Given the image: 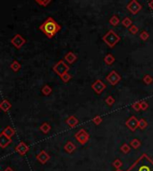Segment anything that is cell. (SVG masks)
<instances>
[{
  "label": "cell",
  "instance_id": "obj_18",
  "mask_svg": "<svg viewBox=\"0 0 153 171\" xmlns=\"http://www.w3.org/2000/svg\"><path fill=\"white\" fill-rule=\"evenodd\" d=\"M11 103H10L7 100H4L1 104H0V109H1L4 112H7L10 109H11Z\"/></svg>",
  "mask_w": 153,
  "mask_h": 171
},
{
  "label": "cell",
  "instance_id": "obj_27",
  "mask_svg": "<svg viewBox=\"0 0 153 171\" xmlns=\"http://www.w3.org/2000/svg\"><path fill=\"white\" fill-rule=\"evenodd\" d=\"M120 150H121V152H124L125 154H127V153H129L131 152V148H130V146L127 143H124L123 145L121 146Z\"/></svg>",
  "mask_w": 153,
  "mask_h": 171
},
{
  "label": "cell",
  "instance_id": "obj_25",
  "mask_svg": "<svg viewBox=\"0 0 153 171\" xmlns=\"http://www.w3.org/2000/svg\"><path fill=\"white\" fill-rule=\"evenodd\" d=\"M122 24H123V25H124L125 27H126V28H129L130 26L132 25V22L131 18L125 17V18H124L123 21H122Z\"/></svg>",
  "mask_w": 153,
  "mask_h": 171
},
{
  "label": "cell",
  "instance_id": "obj_11",
  "mask_svg": "<svg viewBox=\"0 0 153 171\" xmlns=\"http://www.w3.org/2000/svg\"><path fill=\"white\" fill-rule=\"evenodd\" d=\"M15 152L17 153H19L21 156H23V155H25L29 152V146L25 143L22 142V143H18L16 145Z\"/></svg>",
  "mask_w": 153,
  "mask_h": 171
},
{
  "label": "cell",
  "instance_id": "obj_29",
  "mask_svg": "<svg viewBox=\"0 0 153 171\" xmlns=\"http://www.w3.org/2000/svg\"><path fill=\"white\" fill-rule=\"evenodd\" d=\"M143 82L146 83V84H150V83H152L153 82V78H152V76H150V74H146V75L143 77Z\"/></svg>",
  "mask_w": 153,
  "mask_h": 171
},
{
  "label": "cell",
  "instance_id": "obj_38",
  "mask_svg": "<svg viewBox=\"0 0 153 171\" xmlns=\"http://www.w3.org/2000/svg\"><path fill=\"white\" fill-rule=\"evenodd\" d=\"M149 6L151 10H153V0H150V1L149 2Z\"/></svg>",
  "mask_w": 153,
  "mask_h": 171
},
{
  "label": "cell",
  "instance_id": "obj_9",
  "mask_svg": "<svg viewBox=\"0 0 153 171\" xmlns=\"http://www.w3.org/2000/svg\"><path fill=\"white\" fill-rule=\"evenodd\" d=\"M139 121L140 120H138L136 118V116H132L130 118L125 122V125L129 128L132 132H134L137 128L139 127Z\"/></svg>",
  "mask_w": 153,
  "mask_h": 171
},
{
  "label": "cell",
  "instance_id": "obj_20",
  "mask_svg": "<svg viewBox=\"0 0 153 171\" xmlns=\"http://www.w3.org/2000/svg\"><path fill=\"white\" fill-rule=\"evenodd\" d=\"M109 24L112 25V26H117L119 24H120V20L118 18L117 15H113L110 19H109Z\"/></svg>",
  "mask_w": 153,
  "mask_h": 171
},
{
  "label": "cell",
  "instance_id": "obj_39",
  "mask_svg": "<svg viewBox=\"0 0 153 171\" xmlns=\"http://www.w3.org/2000/svg\"><path fill=\"white\" fill-rule=\"evenodd\" d=\"M4 171H14V170H13V168L11 167H7Z\"/></svg>",
  "mask_w": 153,
  "mask_h": 171
},
{
  "label": "cell",
  "instance_id": "obj_1",
  "mask_svg": "<svg viewBox=\"0 0 153 171\" xmlns=\"http://www.w3.org/2000/svg\"><path fill=\"white\" fill-rule=\"evenodd\" d=\"M126 171H153V160L149 155L143 153Z\"/></svg>",
  "mask_w": 153,
  "mask_h": 171
},
{
  "label": "cell",
  "instance_id": "obj_10",
  "mask_svg": "<svg viewBox=\"0 0 153 171\" xmlns=\"http://www.w3.org/2000/svg\"><path fill=\"white\" fill-rule=\"evenodd\" d=\"M91 88H92V90L97 93V94H100L102 91H103L105 89H106V84L102 82L101 80H96L92 85H91Z\"/></svg>",
  "mask_w": 153,
  "mask_h": 171
},
{
  "label": "cell",
  "instance_id": "obj_24",
  "mask_svg": "<svg viewBox=\"0 0 153 171\" xmlns=\"http://www.w3.org/2000/svg\"><path fill=\"white\" fill-rule=\"evenodd\" d=\"M41 91H42V94L43 95H45V96H48V95H50L51 94V92H52V88H51L49 85H45V86L42 88V90H41Z\"/></svg>",
  "mask_w": 153,
  "mask_h": 171
},
{
  "label": "cell",
  "instance_id": "obj_13",
  "mask_svg": "<svg viewBox=\"0 0 153 171\" xmlns=\"http://www.w3.org/2000/svg\"><path fill=\"white\" fill-rule=\"evenodd\" d=\"M11 143H12V138H9L6 135H5L4 134L1 133V134H0V147L5 149Z\"/></svg>",
  "mask_w": 153,
  "mask_h": 171
},
{
  "label": "cell",
  "instance_id": "obj_3",
  "mask_svg": "<svg viewBox=\"0 0 153 171\" xmlns=\"http://www.w3.org/2000/svg\"><path fill=\"white\" fill-rule=\"evenodd\" d=\"M102 39H103V41L109 48H114L120 41V37L118 36L117 33H115L113 30H109L103 36Z\"/></svg>",
  "mask_w": 153,
  "mask_h": 171
},
{
  "label": "cell",
  "instance_id": "obj_26",
  "mask_svg": "<svg viewBox=\"0 0 153 171\" xmlns=\"http://www.w3.org/2000/svg\"><path fill=\"white\" fill-rule=\"evenodd\" d=\"M51 1H52V0H35V2H36L37 4H39V6H43V7L48 6L50 4Z\"/></svg>",
  "mask_w": 153,
  "mask_h": 171
},
{
  "label": "cell",
  "instance_id": "obj_6",
  "mask_svg": "<svg viewBox=\"0 0 153 171\" xmlns=\"http://www.w3.org/2000/svg\"><path fill=\"white\" fill-rule=\"evenodd\" d=\"M141 7H142L141 5L138 1H136V0H132V1L126 6L127 10H128V11H130L132 15L138 14L141 10Z\"/></svg>",
  "mask_w": 153,
  "mask_h": 171
},
{
  "label": "cell",
  "instance_id": "obj_23",
  "mask_svg": "<svg viewBox=\"0 0 153 171\" xmlns=\"http://www.w3.org/2000/svg\"><path fill=\"white\" fill-rule=\"evenodd\" d=\"M130 144H131V146H132V148H134V149H138V148L141 146V141H140V140H138L137 138H134V139H132V140L130 142Z\"/></svg>",
  "mask_w": 153,
  "mask_h": 171
},
{
  "label": "cell",
  "instance_id": "obj_34",
  "mask_svg": "<svg viewBox=\"0 0 153 171\" xmlns=\"http://www.w3.org/2000/svg\"><path fill=\"white\" fill-rule=\"evenodd\" d=\"M106 103L108 105V106H112V105H113L114 103H115V99L113 98V97H112V96H108V97L106 99Z\"/></svg>",
  "mask_w": 153,
  "mask_h": 171
},
{
  "label": "cell",
  "instance_id": "obj_19",
  "mask_svg": "<svg viewBox=\"0 0 153 171\" xmlns=\"http://www.w3.org/2000/svg\"><path fill=\"white\" fill-rule=\"evenodd\" d=\"M115 60H116V58H115V57L112 55V54H108L104 57V62L107 64V65H108V66H111L112 64L115 62Z\"/></svg>",
  "mask_w": 153,
  "mask_h": 171
},
{
  "label": "cell",
  "instance_id": "obj_33",
  "mask_svg": "<svg viewBox=\"0 0 153 171\" xmlns=\"http://www.w3.org/2000/svg\"><path fill=\"white\" fill-rule=\"evenodd\" d=\"M112 165H113L116 169H120V168L122 167V165H123V163H122V161H121V160L120 159H116L115 160V161L113 162V163H112Z\"/></svg>",
  "mask_w": 153,
  "mask_h": 171
},
{
  "label": "cell",
  "instance_id": "obj_35",
  "mask_svg": "<svg viewBox=\"0 0 153 171\" xmlns=\"http://www.w3.org/2000/svg\"><path fill=\"white\" fill-rule=\"evenodd\" d=\"M92 122H93L95 125H100L101 122H102V117L99 116H97L94 117V118H92Z\"/></svg>",
  "mask_w": 153,
  "mask_h": 171
},
{
  "label": "cell",
  "instance_id": "obj_36",
  "mask_svg": "<svg viewBox=\"0 0 153 171\" xmlns=\"http://www.w3.org/2000/svg\"><path fill=\"white\" fill-rule=\"evenodd\" d=\"M132 108L134 109L135 111H140L141 110V102H135L132 105Z\"/></svg>",
  "mask_w": 153,
  "mask_h": 171
},
{
  "label": "cell",
  "instance_id": "obj_16",
  "mask_svg": "<svg viewBox=\"0 0 153 171\" xmlns=\"http://www.w3.org/2000/svg\"><path fill=\"white\" fill-rule=\"evenodd\" d=\"M65 122H66V124H67L70 127H72V128L75 127V126L78 125V123H79L78 119L76 118V117H75L74 116H69L68 118L66 119Z\"/></svg>",
  "mask_w": 153,
  "mask_h": 171
},
{
  "label": "cell",
  "instance_id": "obj_15",
  "mask_svg": "<svg viewBox=\"0 0 153 171\" xmlns=\"http://www.w3.org/2000/svg\"><path fill=\"white\" fill-rule=\"evenodd\" d=\"M65 61L68 64H73V63H74L76 61L77 57H76V55L74 54V53H73L72 51H69L67 54L65 55Z\"/></svg>",
  "mask_w": 153,
  "mask_h": 171
},
{
  "label": "cell",
  "instance_id": "obj_5",
  "mask_svg": "<svg viewBox=\"0 0 153 171\" xmlns=\"http://www.w3.org/2000/svg\"><path fill=\"white\" fill-rule=\"evenodd\" d=\"M75 139H76V141L81 144V145H84L88 141H89V139H90V134L84 130V129H81L79 130L75 135H74Z\"/></svg>",
  "mask_w": 153,
  "mask_h": 171
},
{
  "label": "cell",
  "instance_id": "obj_32",
  "mask_svg": "<svg viewBox=\"0 0 153 171\" xmlns=\"http://www.w3.org/2000/svg\"><path fill=\"white\" fill-rule=\"evenodd\" d=\"M128 30H129V31L132 34H136L138 33V30H139L138 27L136 25H134V24H132V26H130Z\"/></svg>",
  "mask_w": 153,
  "mask_h": 171
},
{
  "label": "cell",
  "instance_id": "obj_4",
  "mask_svg": "<svg viewBox=\"0 0 153 171\" xmlns=\"http://www.w3.org/2000/svg\"><path fill=\"white\" fill-rule=\"evenodd\" d=\"M69 69H70L69 66L66 65L64 60H60L59 62H57L53 67V71L60 77L64 75L65 73H66L69 71Z\"/></svg>",
  "mask_w": 153,
  "mask_h": 171
},
{
  "label": "cell",
  "instance_id": "obj_14",
  "mask_svg": "<svg viewBox=\"0 0 153 171\" xmlns=\"http://www.w3.org/2000/svg\"><path fill=\"white\" fill-rule=\"evenodd\" d=\"M64 149H65V151L67 153H72V152H74L75 150H76V146H75V144L73 142L68 141L65 143V145L64 146Z\"/></svg>",
  "mask_w": 153,
  "mask_h": 171
},
{
  "label": "cell",
  "instance_id": "obj_37",
  "mask_svg": "<svg viewBox=\"0 0 153 171\" xmlns=\"http://www.w3.org/2000/svg\"><path fill=\"white\" fill-rule=\"evenodd\" d=\"M141 110L145 111L149 108V104L146 101H144V100L143 101H141Z\"/></svg>",
  "mask_w": 153,
  "mask_h": 171
},
{
  "label": "cell",
  "instance_id": "obj_17",
  "mask_svg": "<svg viewBox=\"0 0 153 171\" xmlns=\"http://www.w3.org/2000/svg\"><path fill=\"white\" fill-rule=\"evenodd\" d=\"M2 134H4L5 135H6L9 138H12L15 134V130L12 126H6L5 129L2 131Z\"/></svg>",
  "mask_w": 153,
  "mask_h": 171
},
{
  "label": "cell",
  "instance_id": "obj_31",
  "mask_svg": "<svg viewBox=\"0 0 153 171\" xmlns=\"http://www.w3.org/2000/svg\"><path fill=\"white\" fill-rule=\"evenodd\" d=\"M60 78L62 79V81H63L64 82H68L71 80V78H72V76H71L68 73H65V74H64V75L61 76Z\"/></svg>",
  "mask_w": 153,
  "mask_h": 171
},
{
  "label": "cell",
  "instance_id": "obj_40",
  "mask_svg": "<svg viewBox=\"0 0 153 171\" xmlns=\"http://www.w3.org/2000/svg\"><path fill=\"white\" fill-rule=\"evenodd\" d=\"M116 171H123V170H121V169H116Z\"/></svg>",
  "mask_w": 153,
  "mask_h": 171
},
{
  "label": "cell",
  "instance_id": "obj_22",
  "mask_svg": "<svg viewBox=\"0 0 153 171\" xmlns=\"http://www.w3.org/2000/svg\"><path fill=\"white\" fill-rule=\"evenodd\" d=\"M10 67H11V69H12L14 72H18L20 69H21V64H20L18 61L14 60V61L11 64V66H10Z\"/></svg>",
  "mask_w": 153,
  "mask_h": 171
},
{
  "label": "cell",
  "instance_id": "obj_12",
  "mask_svg": "<svg viewBox=\"0 0 153 171\" xmlns=\"http://www.w3.org/2000/svg\"><path fill=\"white\" fill-rule=\"evenodd\" d=\"M37 159L41 163V164H46L48 160L50 159V156L45 152V151H41L38 155H37Z\"/></svg>",
  "mask_w": 153,
  "mask_h": 171
},
{
  "label": "cell",
  "instance_id": "obj_30",
  "mask_svg": "<svg viewBox=\"0 0 153 171\" xmlns=\"http://www.w3.org/2000/svg\"><path fill=\"white\" fill-rule=\"evenodd\" d=\"M149 37H150V35H149V33H147L146 30L141 31V34H140V38H141V39H142V40H147V39H149Z\"/></svg>",
  "mask_w": 153,
  "mask_h": 171
},
{
  "label": "cell",
  "instance_id": "obj_28",
  "mask_svg": "<svg viewBox=\"0 0 153 171\" xmlns=\"http://www.w3.org/2000/svg\"><path fill=\"white\" fill-rule=\"evenodd\" d=\"M148 126V122L143 119V118H141L140 121H139V128L141 130H144L146 129V127Z\"/></svg>",
  "mask_w": 153,
  "mask_h": 171
},
{
  "label": "cell",
  "instance_id": "obj_21",
  "mask_svg": "<svg viewBox=\"0 0 153 171\" xmlns=\"http://www.w3.org/2000/svg\"><path fill=\"white\" fill-rule=\"evenodd\" d=\"M39 129L43 134H48L51 129V126L48 123H44L43 125H41V126L39 127Z\"/></svg>",
  "mask_w": 153,
  "mask_h": 171
},
{
  "label": "cell",
  "instance_id": "obj_7",
  "mask_svg": "<svg viewBox=\"0 0 153 171\" xmlns=\"http://www.w3.org/2000/svg\"><path fill=\"white\" fill-rule=\"evenodd\" d=\"M11 43L16 48H21L25 43L26 39L20 34H15L12 39H11Z\"/></svg>",
  "mask_w": 153,
  "mask_h": 171
},
{
  "label": "cell",
  "instance_id": "obj_8",
  "mask_svg": "<svg viewBox=\"0 0 153 171\" xmlns=\"http://www.w3.org/2000/svg\"><path fill=\"white\" fill-rule=\"evenodd\" d=\"M106 80L111 84V85H116L117 84L120 80H121V76L119 75V73L116 71H111L108 75L106 77Z\"/></svg>",
  "mask_w": 153,
  "mask_h": 171
},
{
  "label": "cell",
  "instance_id": "obj_2",
  "mask_svg": "<svg viewBox=\"0 0 153 171\" xmlns=\"http://www.w3.org/2000/svg\"><path fill=\"white\" fill-rule=\"evenodd\" d=\"M39 30L48 38L52 39L61 30V26L56 22L52 17H48L43 24L39 26Z\"/></svg>",
  "mask_w": 153,
  "mask_h": 171
}]
</instances>
